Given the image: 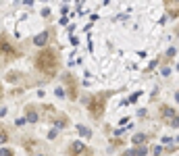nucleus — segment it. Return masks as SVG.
Masks as SVG:
<instances>
[{"label":"nucleus","mask_w":179,"mask_h":156,"mask_svg":"<svg viewBox=\"0 0 179 156\" xmlns=\"http://www.w3.org/2000/svg\"><path fill=\"white\" fill-rule=\"evenodd\" d=\"M36 65L44 71L46 75H52L56 71V67H58V54L54 50H42L38 54V58H36Z\"/></svg>","instance_id":"obj_1"},{"label":"nucleus","mask_w":179,"mask_h":156,"mask_svg":"<svg viewBox=\"0 0 179 156\" xmlns=\"http://www.w3.org/2000/svg\"><path fill=\"white\" fill-rule=\"evenodd\" d=\"M106 98H108V94H104V92L92 98V102H90V113H92V115H94L96 119H100V117H102V110H104Z\"/></svg>","instance_id":"obj_2"},{"label":"nucleus","mask_w":179,"mask_h":156,"mask_svg":"<svg viewBox=\"0 0 179 156\" xmlns=\"http://www.w3.org/2000/svg\"><path fill=\"white\" fill-rule=\"evenodd\" d=\"M0 52H2V54H4L6 58H15V56L19 54V52H17V50H15V48H13V46L8 44L6 36H2V38H0Z\"/></svg>","instance_id":"obj_3"},{"label":"nucleus","mask_w":179,"mask_h":156,"mask_svg":"<svg viewBox=\"0 0 179 156\" xmlns=\"http://www.w3.org/2000/svg\"><path fill=\"white\" fill-rule=\"evenodd\" d=\"M71 154L73 156H92L88 146H84L81 142H73L71 144Z\"/></svg>","instance_id":"obj_4"},{"label":"nucleus","mask_w":179,"mask_h":156,"mask_svg":"<svg viewBox=\"0 0 179 156\" xmlns=\"http://www.w3.org/2000/svg\"><path fill=\"white\" fill-rule=\"evenodd\" d=\"M163 117H165V121H167V123H171V125L179 127V115L173 110V108L165 106V108H163Z\"/></svg>","instance_id":"obj_5"},{"label":"nucleus","mask_w":179,"mask_h":156,"mask_svg":"<svg viewBox=\"0 0 179 156\" xmlns=\"http://www.w3.org/2000/svg\"><path fill=\"white\" fill-rule=\"evenodd\" d=\"M34 42H36V46H44L46 42H48V31H42V34H38V36L34 38Z\"/></svg>","instance_id":"obj_6"},{"label":"nucleus","mask_w":179,"mask_h":156,"mask_svg":"<svg viewBox=\"0 0 179 156\" xmlns=\"http://www.w3.org/2000/svg\"><path fill=\"white\" fill-rule=\"evenodd\" d=\"M167 10H169V15L177 17L179 15V2H167Z\"/></svg>","instance_id":"obj_7"},{"label":"nucleus","mask_w":179,"mask_h":156,"mask_svg":"<svg viewBox=\"0 0 179 156\" xmlns=\"http://www.w3.org/2000/svg\"><path fill=\"white\" fill-rule=\"evenodd\" d=\"M27 121H29V123H36V121H38V113H36L34 108L27 110Z\"/></svg>","instance_id":"obj_8"},{"label":"nucleus","mask_w":179,"mask_h":156,"mask_svg":"<svg viewBox=\"0 0 179 156\" xmlns=\"http://www.w3.org/2000/svg\"><path fill=\"white\" fill-rule=\"evenodd\" d=\"M77 131H79L84 137H90V135H92V131H90L88 127H84V125H77Z\"/></svg>","instance_id":"obj_9"},{"label":"nucleus","mask_w":179,"mask_h":156,"mask_svg":"<svg viewBox=\"0 0 179 156\" xmlns=\"http://www.w3.org/2000/svg\"><path fill=\"white\" fill-rule=\"evenodd\" d=\"M131 140H134V144L139 146V144H144V142H146V135H144V133H137V135H134Z\"/></svg>","instance_id":"obj_10"},{"label":"nucleus","mask_w":179,"mask_h":156,"mask_svg":"<svg viewBox=\"0 0 179 156\" xmlns=\"http://www.w3.org/2000/svg\"><path fill=\"white\" fill-rule=\"evenodd\" d=\"M134 152H135V156H146V154H148V150H146L144 146H139V148H135Z\"/></svg>","instance_id":"obj_11"},{"label":"nucleus","mask_w":179,"mask_h":156,"mask_svg":"<svg viewBox=\"0 0 179 156\" xmlns=\"http://www.w3.org/2000/svg\"><path fill=\"white\" fill-rule=\"evenodd\" d=\"M0 156H13V150L10 148H2L0 150Z\"/></svg>","instance_id":"obj_12"},{"label":"nucleus","mask_w":179,"mask_h":156,"mask_svg":"<svg viewBox=\"0 0 179 156\" xmlns=\"http://www.w3.org/2000/svg\"><path fill=\"white\" fill-rule=\"evenodd\" d=\"M137 98H139V92H135V94H131V98L127 100V104H134V102L137 100Z\"/></svg>","instance_id":"obj_13"},{"label":"nucleus","mask_w":179,"mask_h":156,"mask_svg":"<svg viewBox=\"0 0 179 156\" xmlns=\"http://www.w3.org/2000/svg\"><path fill=\"white\" fill-rule=\"evenodd\" d=\"M54 94H56L58 98H63V96H65V90H63V87H56V90H54Z\"/></svg>","instance_id":"obj_14"},{"label":"nucleus","mask_w":179,"mask_h":156,"mask_svg":"<svg viewBox=\"0 0 179 156\" xmlns=\"http://www.w3.org/2000/svg\"><path fill=\"white\" fill-rule=\"evenodd\" d=\"M6 140H8V135H6V133H4V131H0V144H4V142H6Z\"/></svg>","instance_id":"obj_15"},{"label":"nucleus","mask_w":179,"mask_h":156,"mask_svg":"<svg viewBox=\"0 0 179 156\" xmlns=\"http://www.w3.org/2000/svg\"><path fill=\"white\" fill-rule=\"evenodd\" d=\"M167 54H169V56H175V54H177V50H175V48H169V50H167Z\"/></svg>","instance_id":"obj_16"},{"label":"nucleus","mask_w":179,"mask_h":156,"mask_svg":"<svg viewBox=\"0 0 179 156\" xmlns=\"http://www.w3.org/2000/svg\"><path fill=\"white\" fill-rule=\"evenodd\" d=\"M48 137H50V140H54V137H56V129H52V131L48 133Z\"/></svg>","instance_id":"obj_17"},{"label":"nucleus","mask_w":179,"mask_h":156,"mask_svg":"<svg viewBox=\"0 0 179 156\" xmlns=\"http://www.w3.org/2000/svg\"><path fill=\"white\" fill-rule=\"evenodd\" d=\"M121 156H135V152H134V150H127L125 154H121Z\"/></svg>","instance_id":"obj_18"},{"label":"nucleus","mask_w":179,"mask_h":156,"mask_svg":"<svg viewBox=\"0 0 179 156\" xmlns=\"http://www.w3.org/2000/svg\"><path fill=\"white\" fill-rule=\"evenodd\" d=\"M4 115H6V108H4V106H0V117H4Z\"/></svg>","instance_id":"obj_19"},{"label":"nucleus","mask_w":179,"mask_h":156,"mask_svg":"<svg viewBox=\"0 0 179 156\" xmlns=\"http://www.w3.org/2000/svg\"><path fill=\"white\" fill-rule=\"evenodd\" d=\"M2 94H4V87H2V83H0V98H2Z\"/></svg>","instance_id":"obj_20"},{"label":"nucleus","mask_w":179,"mask_h":156,"mask_svg":"<svg viewBox=\"0 0 179 156\" xmlns=\"http://www.w3.org/2000/svg\"><path fill=\"white\" fill-rule=\"evenodd\" d=\"M175 100H177V102H179V94H175Z\"/></svg>","instance_id":"obj_21"},{"label":"nucleus","mask_w":179,"mask_h":156,"mask_svg":"<svg viewBox=\"0 0 179 156\" xmlns=\"http://www.w3.org/2000/svg\"><path fill=\"white\" fill-rule=\"evenodd\" d=\"M38 156H42V154H38Z\"/></svg>","instance_id":"obj_22"}]
</instances>
